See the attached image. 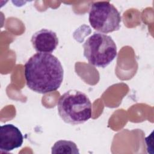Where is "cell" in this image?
I'll return each mask as SVG.
<instances>
[{
	"label": "cell",
	"instance_id": "cell-1",
	"mask_svg": "<svg viewBox=\"0 0 154 154\" xmlns=\"http://www.w3.org/2000/svg\"><path fill=\"white\" fill-rule=\"evenodd\" d=\"M24 75L29 89L45 94L59 88L63 80L64 70L60 60L54 55L37 52L25 63Z\"/></svg>",
	"mask_w": 154,
	"mask_h": 154
},
{
	"label": "cell",
	"instance_id": "cell-2",
	"mask_svg": "<svg viewBox=\"0 0 154 154\" xmlns=\"http://www.w3.org/2000/svg\"><path fill=\"white\" fill-rule=\"evenodd\" d=\"M57 110L62 120L72 125L82 124L92 114V104L84 93L70 90L62 94L57 103Z\"/></svg>",
	"mask_w": 154,
	"mask_h": 154
},
{
	"label": "cell",
	"instance_id": "cell-3",
	"mask_svg": "<svg viewBox=\"0 0 154 154\" xmlns=\"http://www.w3.org/2000/svg\"><path fill=\"white\" fill-rule=\"evenodd\" d=\"M84 55L95 67L105 68L117 57V46L112 38L100 32H94L83 44Z\"/></svg>",
	"mask_w": 154,
	"mask_h": 154
},
{
	"label": "cell",
	"instance_id": "cell-4",
	"mask_svg": "<svg viewBox=\"0 0 154 154\" xmlns=\"http://www.w3.org/2000/svg\"><path fill=\"white\" fill-rule=\"evenodd\" d=\"M88 20L95 30L100 33H109L120 29L122 17L109 1H97L90 6Z\"/></svg>",
	"mask_w": 154,
	"mask_h": 154
},
{
	"label": "cell",
	"instance_id": "cell-5",
	"mask_svg": "<svg viewBox=\"0 0 154 154\" xmlns=\"http://www.w3.org/2000/svg\"><path fill=\"white\" fill-rule=\"evenodd\" d=\"M23 141V137L19 129L13 124H5L1 126L0 149L1 152H9L20 147Z\"/></svg>",
	"mask_w": 154,
	"mask_h": 154
},
{
	"label": "cell",
	"instance_id": "cell-6",
	"mask_svg": "<svg viewBox=\"0 0 154 154\" xmlns=\"http://www.w3.org/2000/svg\"><path fill=\"white\" fill-rule=\"evenodd\" d=\"M31 43L34 49L39 53L51 54L58 45L57 34L48 29H42L35 32L31 37Z\"/></svg>",
	"mask_w": 154,
	"mask_h": 154
},
{
	"label": "cell",
	"instance_id": "cell-7",
	"mask_svg": "<svg viewBox=\"0 0 154 154\" xmlns=\"http://www.w3.org/2000/svg\"><path fill=\"white\" fill-rule=\"evenodd\" d=\"M51 153L52 154H78L79 151L74 142L61 140L54 143L51 148Z\"/></svg>",
	"mask_w": 154,
	"mask_h": 154
}]
</instances>
